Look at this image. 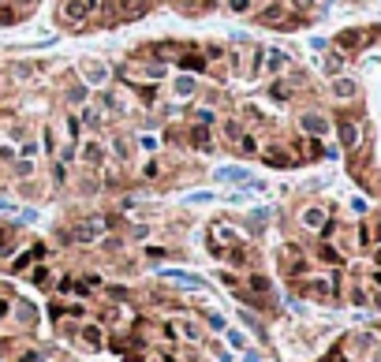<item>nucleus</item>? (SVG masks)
<instances>
[{"instance_id": "5", "label": "nucleus", "mask_w": 381, "mask_h": 362, "mask_svg": "<svg viewBox=\"0 0 381 362\" xmlns=\"http://www.w3.org/2000/svg\"><path fill=\"white\" fill-rule=\"evenodd\" d=\"M83 157L90 161V164H97V161H101V146H97V142H90V146H86V153H83Z\"/></svg>"}, {"instance_id": "11", "label": "nucleus", "mask_w": 381, "mask_h": 362, "mask_svg": "<svg viewBox=\"0 0 381 362\" xmlns=\"http://www.w3.org/2000/svg\"><path fill=\"white\" fill-rule=\"evenodd\" d=\"M314 4H318V0H292V8H303V11L314 8Z\"/></svg>"}, {"instance_id": "2", "label": "nucleus", "mask_w": 381, "mask_h": 362, "mask_svg": "<svg viewBox=\"0 0 381 362\" xmlns=\"http://www.w3.org/2000/svg\"><path fill=\"white\" fill-rule=\"evenodd\" d=\"M303 127L310 131V135H325V120H322V116H306Z\"/></svg>"}, {"instance_id": "7", "label": "nucleus", "mask_w": 381, "mask_h": 362, "mask_svg": "<svg viewBox=\"0 0 381 362\" xmlns=\"http://www.w3.org/2000/svg\"><path fill=\"white\" fill-rule=\"evenodd\" d=\"M351 93H355V86L347 82V79H344V82H337V97H351Z\"/></svg>"}, {"instance_id": "9", "label": "nucleus", "mask_w": 381, "mask_h": 362, "mask_svg": "<svg viewBox=\"0 0 381 362\" xmlns=\"http://www.w3.org/2000/svg\"><path fill=\"white\" fill-rule=\"evenodd\" d=\"M340 41H344V45H359V34H355V30H347V34L340 38Z\"/></svg>"}, {"instance_id": "8", "label": "nucleus", "mask_w": 381, "mask_h": 362, "mask_svg": "<svg viewBox=\"0 0 381 362\" xmlns=\"http://www.w3.org/2000/svg\"><path fill=\"white\" fill-rule=\"evenodd\" d=\"M306 224H314V228L322 224V209H306Z\"/></svg>"}, {"instance_id": "6", "label": "nucleus", "mask_w": 381, "mask_h": 362, "mask_svg": "<svg viewBox=\"0 0 381 362\" xmlns=\"http://www.w3.org/2000/svg\"><path fill=\"white\" fill-rule=\"evenodd\" d=\"M262 23H284V8H269L262 15Z\"/></svg>"}, {"instance_id": "4", "label": "nucleus", "mask_w": 381, "mask_h": 362, "mask_svg": "<svg viewBox=\"0 0 381 362\" xmlns=\"http://www.w3.org/2000/svg\"><path fill=\"white\" fill-rule=\"evenodd\" d=\"M340 135H344V146H355V142H359V131H355L351 123H344V127H340Z\"/></svg>"}, {"instance_id": "10", "label": "nucleus", "mask_w": 381, "mask_h": 362, "mask_svg": "<svg viewBox=\"0 0 381 362\" xmlns=\"http://www.w3.org/2000/svg\"><path fill=\"white\" fill-rule=\"evenodd\" d=\"M340 64H344V60H340V56H329V64H325V68H329L333 75H337V71H340Z\"/></svg>"}, {"instance_id": "3", "label": "nucleus", "mask_w": 381, "mask_h": 362, "mask_svg": "<svg viewBox=\"0 0 381 362\" xmlns=\"http://www.w3.org/2000/svg\"><path fill=\"white\" fill-rule=\"evenodd\" d=\"M179 64H183L187 71H206V60H202V56H183Z\"/></svg>"}, {"instance_id": "1", "label": "nucleus", "mask_w": 381, "mask_h": 362, "mask_svg": "<svg viewBox=\"0 0 381 362\" xmlns=\"http://www.w3.org/2000/svg\"><path fill=\"white\" fill-rule=\"evenodd\" d=\"M86 8H90V4H83V0H68V8H64V15H68L71 23H79V19L86 15Z\"/></svg>"}]
</instances>
